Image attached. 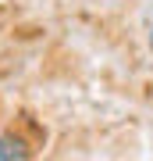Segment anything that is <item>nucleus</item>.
Listing matches in <instances>:
<instances>
[{
	"instance_id": "1",
	"label": "nucleus",
	"mask_w": 153,
	"mask_h": 161,
	"mask_svg": "<svg viewBox=\"0 0 153 161\" xmlns=\"http://www.w3.org/2000/svg\"><path fill=\"white\" fill-rule=\"evenodd\" d=\"M25 158H32L28 140L18 136V132H4L0 136V161H25Z\"/></svg>"
},
{
	"instance_id": "2",
	"label": "nucleus",
	"mask_w": 153,
	"mask_h": 161,
	"mask_svg": "<svg viewBox=\"0 0 153 161\" xmlns=\"http://www.w3.org/2000/svg\"><path fill=\"white\" fill-rule=\"evenodd\" d=\"M150 43H153V29H150Z\"/></svg>"
}]
</instances>
